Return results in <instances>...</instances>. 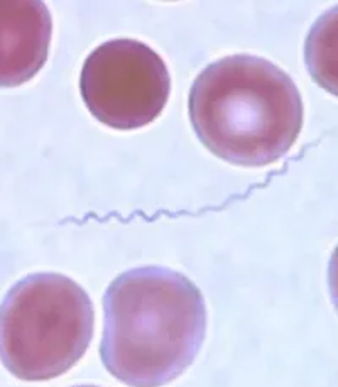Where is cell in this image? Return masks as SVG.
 Listing matches in <instances>:
<instances>
[{"label": "cell", "instance_id": "obj_2", "mask_svg": "<svg viewBox=\"0 0 338 387\" xmlns=\"http://www.w3.org/2000/svg\"><path fill=\"white\" fill-rule=\"evenodd\" d=\"M303 99L293 78L269 60L232 55L193 82L188 113L201 144L235 166L283 159L303 129Z\"/></svg>", "mask_w": 338, "mask_h": 387}, {"label": "cell", "instance_id": "obj_3", "mask_svg": "<svg viewBox=\"0 0 338 387\" xmlns=\"http://www.w3.org/2000/svg\"><path fill=\"white\" fill-rule=\"evenodd\" d=\"M94 327L80 284L58 272L29 274L0 303V362L21 381L56 379L85 355Z\"/></svg>", "mask_w": 338, "mask_h": 387}, {"label": "cell", "instance_id": "obj_8", "mask_svg": "<svg viewBox=\"0 0 338 387\" xmlns=\"http://www.w3.org/2000/svg\"><path fill=\"white\" fill-rule=\"evenodd\" d=\"M74 387H98V386H74Z\"/></svg>", "mask_w": 338, "mask_h": 387}, {"label": "cell", "instance_id": "obj_4", "mask_svg": "<svg viewBox=\"0 0 338 387\" xmlns=\"http://www.w3.org/2000/svg\"><path fill=\"white\" fill-rule=\"evenodd\" d=\"M81 99L96 120L117 130L154 122L168 103L171 78L164 60L135 39H111L81 68Z\"/></svg>", "mask_w": 338, "mask_h": 387}, {"label": "cell", "instance_id": "obj_1", "mask_svg": "<svg viewBox=\"0 0 338 387\" xmlns=\"http://www.w3.org/2000/svg\"><path fill=\"white\" fill-rule=\"evenodd\" d=\"M103 313L100 357L129 387H162L178 379L205 342L203 294L168 267L122 272L105 291Z\"/></svg>", "mask_w": 338, "mask_h": 387}, {"label": "cell", "instance_id": "obj_6", "mask_svg": "<svg viewBox=\"0 0 338 387\" xmlns=\"http://www.w3.org/2000/svg\"><path fill=\"white\" fill-rule=\"evenodd\" d=\"M305 63L316 85L338 96V6L323 12L311 26Z\"/></svg>", "mask_w": 338, "mask_h": 387}, {"label": "cell", "instance_id": "obj_7", "mask_svg": "<svg viewBox=\"0 0 338 387\" xmlns=\"http://www.w3.org/2000/svg\"><path fill=\"white\" fill-rule=\"evenodd\" d=\"M328 288H330L333 306L338 311V245L333 250L330 264H328Z\"/></svg>", "mask_w": 338, "mask_h": 387}, {"label": "cell", "instance_id": "obj_5", "mask_svg": "<svg viewBox=\"0 0 338 387\" xmlns=\"http://www.w3.org/2000/svg\"><path fill=\"white\" fill-rule=\"evenodd\" d=\"M51 36L45 2L0 0V86H19L36 77L47 61Z\"/></svg>", "mask_w": 338, "mask_h": 387}]
</instances>
